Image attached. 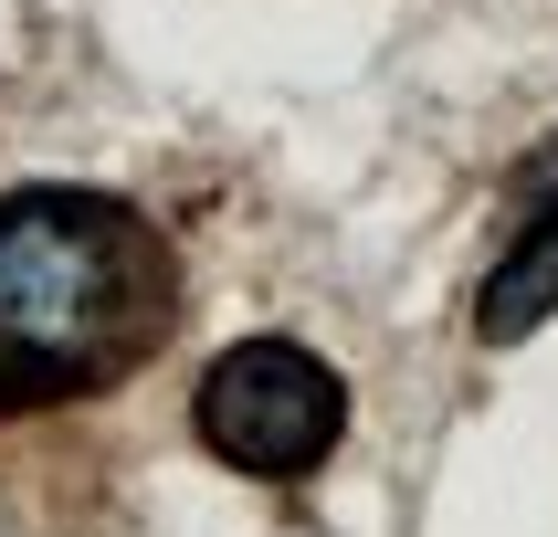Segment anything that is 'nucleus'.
Segmentation results:
<instances>
[{"instance_id":"f03ea898","label":"nucleus","mask_w":558,"mask_h":537,"mask_svg":"<svg viewBox=\"0 0 558 537\" xmlns=\"http://www.w3.org/2000/svg\"><path fill=\"white\" fill-rule=\"evenodd\" d=\"M190 432H201L211 464L253 474V485H306L348 432V379L306 338H243L201 369Z\"/></svg>"},{"instance_id":"f257e3e1","label":"nucleus","mask_w":558,"mask_h":537,"mask_svg":"<svg viewBox=\"0 0 558 537\" xmlns=\"http://www.w3.org/2000/svg\"><path fill=\"white\" fill-rule=\"evenodd\" d=\"M180 338V253L137 200L74 180L0 190V422L106 401Z\"/></svg>"},{"instance_id":"7ed1b4c3","label":"nucleus","mask_w":558,"mask_h":537,"mask_svg":"<svg viewBox=\"0 0 558 537\" xmlns=\"http://www.w3.org/2000/svg\"><path fill=\"white\" fill-rule=\"evenodd\" d=\"M548 316H558V158H537L527 169V211H517V232L496 243V264L474 284V338L517 347V338H537Z\"/></svg>"}]
</instances>
